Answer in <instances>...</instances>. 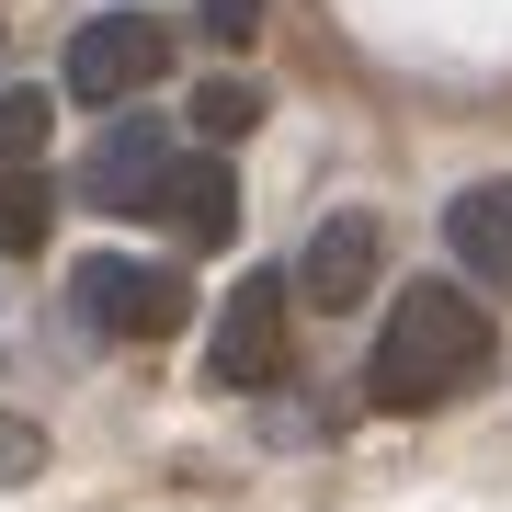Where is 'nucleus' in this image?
<instances>
[{"label": "nucleus", "mask_w": 512, "mask_h": 512, "mask_svg": "<svg viewBox=\"0 0 512 512\" xmlns=\"http://www.w3.org/2000/svg\"><path fill=\"white\" fill-rule=\"evenodd\" d=\"M478 376H490V319H478L467 285H399V296H387V342L365 365V399L376 410H444Z\"/></svg>", "instance_id": "f257e3e1"}, {"label": "nucleus", "mask_w": 512, "mask_h": 512, "mask_svg": "<svg viewBox=\"0 0 512 512\" xmlns=\"http://www.w3.org/2000/svg\"><path fill=\"white\" fill-rule=\"evenodd\" d=\"M69 308L114 330V342H171V330L194 319V285H183V262H137V251H92L69 274Z\"/></svg>", "instance_id": "f03ea898"}, {"label": "nucleus", "mask_w": 512, "mask_h": 512, "mask_svg": "<svg viewBox=\"0 0 512 512\" xmlns=\"http://www.w3.org/2000/svg\"><path fill=\"white\" fill-rule=\"evenodd\" d=\"M285 365H296V285L239 274V296L217 308V342H205V387H274Z\"/></svg>", "instance_id": "7ed1b4c3"}, {"label": "nucleus", "mask_w": 512, "mask_h": 512, "mask_svg": "<svg viewBox=\"0 0 512 512\" xmlns=\"http://www.w3.org/2000/svg\"><path fill=\"white\" fill-rule=\"evenodd\" d=\"M160 69H171V23H148V12H92V23L69 35V80H57V92H80V103H137Z\"/></svg>", "instance_id": "20e7f679"}, {"label": "nucleus", "mask_w": 512, "mask_h": 512, "mask_svg": "<svg viewBox=\"0 0 512 512\" xmlns=\"http://www.w3.org/2000/svg\"><path fill=\"white\" fill-rule=\"evenodd\" d=\"M160 183H171V126H148V114L114 103L103 148L80 160V205H103V217H160Z\"/></svg>", "instance_id": "39448f33"}, {"label": "nucleus", "mask_w": 512, "mask_h": 512, "mask_svg": "<svg viewBox=\"0 0 512 512\" xmlns=\"http://www.w3.org/2000/svg\"><path fill=\"white\" fill-rule=\"evenodd\" d=\"M376 262H387V228L365 217V205H330V217L308 228V308H365Z\"/></svg>", "instance_id": "423d86ee"}, {"label": "nucleus", "mask_w": 512, "mask_h": 512, "mask_svg": "<svg viewBox=\"0 0 512 512\" xmlns=\"http://www.w3.org/2000/svg\"><path fill=\"white\" fill-rule=\"evenodd\" d=\"M160 217L183 228V239H205V251H228V239H239V171L217 160V148H194V160H183V148H171V183H160Z\"/></svg>", "instance_id": "0eeeda50"}, {"label": "nucleus", "mask_w": 512, "mask_h": 512, "mask_svg": "<svg viewBox=\"0 0 512 512\" xmlns=\"http://www.w3.org/2000/svg\"><path fill=\"white\" fill-rule=\"evenodd\" d=\"M444 251L512 308V183H467L456 205H444Z\"/></svg>", "instance_id": "6e6552de"}, {"label": "nucleus", "mask_w": 512, "mask_h": 512, "mask_svg": "<svg viewBox=\"0 0 512 512\" xmlns=\"http://www.w3.org/2000/svg\"><path fill=\"white\" fill-rule=\"evenodd\" d=\"M57 228V183H46V137H0V251H46Z\"/></svg>", "instance_id": "1a4fd4ad"}, {"label": "nucleus", "mask_w": 512, "mask_h": 512, "mask_svg": "<svg viewBox=\"0 0 512 512\" xmlns=\"http://www.w3.org/2000/svg\"><path fill=\"white\" fill-rule=\"evenodd\" d=\"M194 126L217 137V148L251 137V126H262V80H205V92H194Z\"/></svg>", "instance_id": "9d476101"}, {"label": "nucleus", "mask_w": 512, "mask_h": 512, "mask_svg": "<svg viewBox=\"0 0 512 512\" xmlns=\"http://www.w3.org/2000/svg\"><path fill=\"white\" fill-rule=\"evenodd\" d=\"M35 467H46V433H35L23 410H0V490H12V478H35Z\"/></svg>", "instance_id": "9b49d317"}, {"label": "nucleus", "mask_w": 512, "mask_h": 512, "mask_svg": "<svg viewBox=\"0 0 512 512\" xmlns=\"http://www.w3.org/2000/svg\"><path fill=\"white\" fill-rule=\"evenodd\" d=\"M205 35H217V46H251L262 35V0H205Z\"/></svg>", "instance_id": "f8f14e48"}, {"label": "nucleus", "mask_w": 512, "mask_h": 512, "mask_svg": "<svg viewBox=\"0 0 512 512\" xmlns=\"http://www.w3.org/2000/svg\"><path fill=\"white\" fill-rule=\"evenodd\" d=\"M0 80H12V46H0Z\"/></svg>", "instance_id": "ddd939ff"}]
</instances>
